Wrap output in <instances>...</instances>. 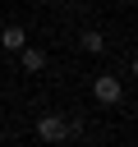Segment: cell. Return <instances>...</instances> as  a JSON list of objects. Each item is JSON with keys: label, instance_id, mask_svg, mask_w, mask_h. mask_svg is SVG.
I'll list each match as a JSON object with an SVG mask.
<instances>
[{"label": "cell", "instance_id": "6da1fadb", "mask_svg": "<svg viewBox=\"0 0 138 147\" xmlns=\"http://www.w3.org/2000/svg\"><path fill=\"white\" fill-rule=\"evenodd\" d=\"M92 96H97L101 106H120V101H124V83H120L115 74H101V78H92Z\"/></svg>", "mask_w": 138, "mask_h": 147}, {"label": "cell", "instance_id": "7a4b0ae2", "mask_svg": "<svg viewBox=\"0 0 138 147\" xmlns=\"http://www.w3.org/2000/svg\"><path fill=\"white\" fill-rule=\"evenodd\" d=\"M37 138L41 142H64L69 138V119L64 115H41L37 119Z\"/></svg>", "mask_w": 138, "mask_h": 147}, {"label": "cell", "instance_id": "3957f363", "mask_svg": "<svg viewBox=\"0 0 138 147\" xmlns=\"http://www.w3.org/2000/svg\"><path fill=\"white\" fill-rule=\"evenodd\" d=\"M0 46H5V51H9V55H18V51H23V46H28V32H23V28H18V23H9V28H5V32H0Z\"/></svg>", "mask_w": 138, "mask_h": 147}, {"label": "cell", "instance_id": "277c9868", "mask_svg": "<svg viewBox=\"0 0 138 147\" xmlns=\"http://www.w3.org/2000/svg\"><path fill=\"white\" fill-rule=\"evenodd\" d=\"M18 60H23V69H28V74H41V69H46V51H41V46H23V51H18Z\"/></svg>", "mask_w": 138, "mask_h": 147}, {"label": "cell", "instance_id": "5b68a950", "mask_svg": "<svg viewBox=\"0 0 138 147\" xmlns=\"http://www.w3.org/2000/svg\"><path fill=\"white\" fill-rule=\"evenodd\" d=\"M78 46H83V51H87V55H101V46H106V37H101V32H97V28H87V32H83V37H78Z\"/></svg>", "mask_w": 138, "mask_h": 147}, {"label": "cell", "instance_id": "8992f818", "mask_svg": "<svg viewBox=\"0 0 138 147\" xmlns=\"http://www.w3.org/2000/svg\"><path fill=\"white\" fill-rule=\"evenodd\" d=\"M133 74H138V55H133Z\"/></svg>", "mask_w": 138, "mask_h": 147}, {"label": "cell", "instance_id": "52a82bcc", "mask_svg": "<svg viewBox=\"0 0 138 147\" xmlns=\"http://www.w3.org/2000/svg\"><path fill=\"white\" fill-rule=\"evenodd\" d=\"M0 142H5V129H0Z\"/></svg>", "mask_w": 138, "mask_h": 147}]
</instances>
